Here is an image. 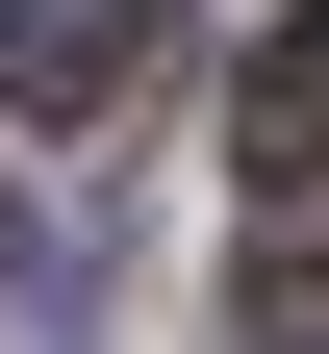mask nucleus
<instances>
[{
	"mask_svg": "<svg viewBox=\"0 0 329 354\" xmlns=\"http://www.w3.org/2000/svg\"><path fill=\"white\" fill-rule=\"evenodd\" d=\"M152 0H0V127H102V102H152Z\"/></svg>",
	"mask_w": 329,
	"mask_h": 354,
	"instance_id": "obj_1",
	"label": "nucleus"
},
{
	"mask_svg": "<svg viewBox=\"0 0 329 354\" xmlns=\"http://www.w3.org/2000/svg\"><path fill=\"white\" fill-rule=\"evenodd\" d=\"M228 102H254V127H228V152H254L278 203H304V177H329V0H278V26H254V76H228Z\"/></svg>",
	"mask_w": 329,
	"mask_h": 354,
	"instance_id": "obj_2",
	"label": "nucleus"
}]
</instances>
